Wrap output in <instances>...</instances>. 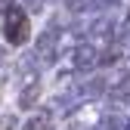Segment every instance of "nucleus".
<instances>
[{"label":"nucleus","instance_id":"1","mask_svg":"<svg viewBox=\"0 0 130 130\" xmlns=\"http://www.w3.org/2000/svg\"><path fill=\"white\" fill-rule=\"evenodd\" d=\"M3 34L9 46H25L31 40V22H28V12L22 6H12L3 12Z\"/></svg>","mask_w":130,"mask_h":130},{"label":"nucleus","instance_id":"2","mask_svg":"<svg viewBox=\"0 0 130 130\" xmlns=\"http://www.w3.org/2000/svg\"><path fill=\"white\" fill-rule=\"evenodd\" d=\"M105 121V105L102 102H80L77 108H71V115H68V130H99Z\"/></svg>","mask_w":130,"mask_h":130},{"label":"nucleus","instance_id":"3","mask_svg":"<svg viewBox=\"0 0 130 130\" xmlns=\"http://www.w3.org/2000/svg\"><path fill=\"white\" fill-rule=\"evenodd\" d=\"M96 65H99V53H96L87 40H80L74 50L68 53V68L71 71H93Z\"/></svg>","mask_w":130,"mask_h":130},{"label":"nucleus","instance_id":"4","mask_svg":"<svg viewBox=\"0 0 130 130\" xmlns=\"http://www.w3.org/2000/svg\"><path fill=\"white\" fill-rule=\"evenodd\" d=\"M40 93H43V84H40V80H34V84H22V90H19V105L22 108H34L37 99H40Z\"/></svg>","mask_w":130,"mask_h":130},{"label":"nucleus","instance_id":"5","mask_svg":"<svg viewBox=\"0 0 130 130\" xmlns=\"http://www.w3.org/2000/svg\"><path fill=\"white\" fill-rule=\"evenodd\" d=\"M50 127H53V115H46V111H43V115H34V118H28L22 130H50Z\"/></svg>","mask_w":130,"mask_h":130},{"label":"nucleus","instance_id":"6","mask_svg":"<svg viewBox=\"0 0 130 130\" xmlns=\"http://www.w3.org/2000/svg\"><path fill=\"white\" fill-rule=\"evenodd\" d=\"M25 6H28L31 12H43V9H46V0H25Z\"/></svg>","mask_w":130,"mask_h":130},{"label":"nucleus","instance_id":"7","mask_svg":"<svg viewBox=\"0 0 130 130\" xmlns=\"http://www.w3.org/2000/svg\"><path fill=\"white\" fill-rule=\"evenodd\" d=\"M15 3H12V0H0V12H6V9H12Z\"/></svg>","mask_w":130,"mask_h":130},{"label":"nucleus","instance_id":"8","mask_svg":"<svg viewBox=\"0 0 130 130\" xmlns=\"http://www.w3.org/2000/svg\"><path fill=\"white\" fill-rule=\"evenodd\" d=\"M3 59H6V50H3V46H0V62H3Z\"/></svg>","mask_w":130,"mask_h":130},{"label":"nucleus","instance_id":"9","mask_svg":"<svg viewBox=\"0 0 130 130\" xmlns=\"http://www.w3.org/2000/svg\"><path fill=\"white\" fill-rule=\"evenodd\" d=\"M102 3H105V6H111V3H115V0H102Z\"/></svg>","mask_w":130,"mask_h":130}]
</instances>
